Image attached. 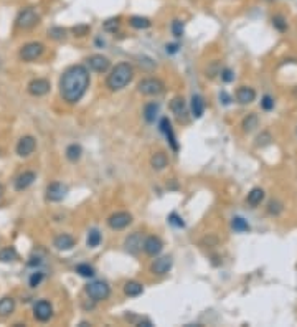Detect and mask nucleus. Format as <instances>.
<instances>
[{
	"label": "nucleus",
	"instance_id": "f257e3e1",
	"mask_svg": "<svg viewBox=\"0 0 297 327\" xmlns=\"http://www.w3.org/2000/svg\"><path fill=\"white\" fill-rule=\"evenodd\" d=\"M89 88V71L83 65H73L60 78V94L63 101L76 104L83 99Z\"/></svg>",
	"mask_w": 297,
	"mask_h": 327
},
{
	"label": "nucleus",
	"instance_id": "f03ea898",
	"mask_svg": "<svg viewBox=\"0 0 297 327\" xmlns=\"http://www.w3.org/2000/svg\"><path fill=\"white\" fill-rule=\"evenodd\" d=\"M132 78H134V68L129 63H119L107 75L106 86L111 91H121L132 81Z\"/></svg>",
	"mask_w": 297,
	"mask_h": 327
},
{
	"label": "nucleus",
	"instance_id": "7ed1b4c3",
	"mask_svg": "<svg viewBox=\"0 0 297 327\" xmlns=\"http://www.w3.org/2000/svg\"><path fill=\"white\" fill-rule=\"evenodd\" d=\"M38 22H40V15L33 7H26L24 10H20L15 18V25L17 28L20 30H31Z\"/></svg>",
	"mask_w": 297,
	"mask_h": 327
},
{
	"label": "nucleus",
	"instance_id": "20e7f679",
	"mask_svg": "<svg viewBox=\"0 0 297 327\" xmlns=\"http://www.w3.org/2000/svg\"><path fill=\"white\" fill-rule=\"evenodd\" d=\"M86 294L94 302L106 301L111 296V288L106 281H93L86 286Z\"/></svg>",
	"mask_w": 297,
	"mask_h": 327
},
{
	"label": "nucleus",
	"instance_id": "39448f33",
	"mask_svg": "<svg viewBox=\"0 0 297 327\" xmlns=\"http://www.w3.org/2000/svg\"><path fill=\"white\" fill-rule=\"evenodd\" d=\"M165 86L159 78H144L141 83L137 84V91L144 96H159L164 93Z\"/></svg>",
	"mask_w": 297,
	"mask_h": 327
},
{
	"label": "nucleus",
	"instance_id": "423d86ee",
	"mask_svg": "<svg viewBox=\"0 0 297 327\" xmlns=\"http://www.w3.org/2000/svg\"><path fill=\"white\" fill-rule=\"evenodd\" d=\"M43 52H45L43 43H40V42H30V43H26V45H24V47L20 48L19 56H20L22 61L31 63V61L38 60V58L43 54Z\"/></svg>",
	"mask_w": 297,
	"mask_h": 327
},
{
	"label": "nucleus",
	"instance_id": "0eeeda50",
	"mask_svg": "<svg viewBox=\"0 0 297 327\" xmlns=\"http://www.w3.org/2000/svg\"><path fill=\"white\" fill-rule=\"evenodd\" d=\"M66 193H68V187L66 185H63L61 182H53V184H50L47 190H45V198L48 200V202H61L63 198L66 197Z\"/></svg>",
	"mask_w": 297,
	"mask_h": 327
},
{
	"label": "nucleus",
	"instance_id": "6e6552de",
	"mask_svg": "<svg viewBox=\"0 0 297 327\" xmlns=\"http://www.w3.org/2000/svg\"><path fill=\"white\" fill-rule=\"evenodd\" d=\"M132 223V215L129 212H116L107 218V225L112 230H124Z\"/></svg>",
	"mask_w": 297,
	"mask_h": 327
},
{
	"label": "nucleus",
	"instance_id": "1a4fd4ad",
	"mask_svg": "<svg viewBox=\"0 0 297 327\" xmlns=\"http://www.w3.org/2000/svg\"><path fill=\"white\" fill-rule=\"evenodd\" d=\"M35 149H37V140H35L33 136H24V137L17 142L15 151H17V156L28 157L35 152Z\"/></svg>",
	"mask_w": 297,
	"mask_h": 327
},
{
	"label": "nucleus",
	"instance_id": "9d476101",
	"mask_svg": "<svg viewBox=\"0 0 297 327\" xmlns=\"http://www.w3.org/2000/svg\"><path fill=\"white\" fill-rule=\"evenodd\" d=\"M159 127H160V133L165 136V139H167L170 147H172L175 152H178V140H177V136H175V133H173V127H172V124H170L169 117H162L159 122Z\"/></svg>",
	"mask_w": 297,
	"mask_h": 327
},
{
	"label": "nucleus",
	"instance_id": "9b49d317",
	"mask_svg": "<svg viewBox=\"0 0 297 327\" xmlns=\"http://www.w3.org/2000/svg\"><path fill=\"white\" fill-rule=\"evenodd\" d=\"M33 316L40 322H47L53 317V306L48 301H38L33 306Z\"/></svg>",
	"mask_w": 297,
	"mask_h": 327
},
{
	"label": "nucleus",
	"instance_id": "f8f14e48",
	"mask_svg": "<svg viewBox=\"0 0 297 327\" xmlns=\"http://www.w3.org/2000/svg\"><path fill=\"white\" fill-rule=\"evenodd\" d=\"M50 88H51V86H50V81L45 78H35L28 83V93L31 94V96H37V98L48 94Z\"/></svg>",
	"mask_w": 297,
	"mask_h": 327
},
{
	"label": "nucleus",
	"instance_id": "ddd939ff",
	"mask_svg": "<svg viewBox=\"0 0 297 327\" xmlns=\"http://www.w3.org/2000/svg\"><path fill=\"white\" fill-rule=\"evenodd\" d=\"M162 248H164V243H162L159 236H147L142 242L144 253L148 254V256H157V254H160Z\"/></svg>",
	"mask_w": 297,
	"mask_h": 327
},
{
	"label": "nucleus",
	"instance_id": "4468645a",
	"mask_svg": "<svg viewBox=\"0 0 297 327\" xmlns=\"http://www.w3.org/2000/svg\"><path fill=\"white\" fill-rule=\"evenodd\" d=\"M88 66L89 70L94 73H106L109 70L111 63L106 56H102V54H93V56L88 58Z\"/></svg>",
	"mask_w": 297,
	"mask_h": 327
},
{
	"label": "nucleus",
	"instance_id": "2eb2a0df",
	"mask_svg": "<svg viewBox=\"0 0 297 327\" xmlns=\"http://www.w3.org/2000/svg\"><path fill=\"white\" fill-rule=\"evenodd\" d=\"M173 261H172V256H162V258H157V260L150 265V271L154 272L157 276H164L167 274L170 271V268H172Z\"/></svg>",
	"mask_w": 297,
	"mask_h": 327
},
{
	"label": "nucleus",
	"instance_id": "dca6fc26",
	"mask_svg": "<svg viewBox=\"0 0 297 327\" xmlns=\"http://www.w3.org/2000/svg\"><path fill=\"white\" fill-rule=\"evenodd\" d=\"M35 180H37V174H35V172H31V170H25V172H22L19 177H17L15 182H13V185H15V190L22 192V190L28 189Z\"/></svg>",
	"mask_w": 297,
	"mask_h": 327
},
{
	"label": "nucleus",
	"instance_id": "f3484780",
	"mask_svg": "<svg viewBox=\"0 0 297 327\" xmlns=\"http://www.w3.org/2000/svg\"><path fill=\"white\" fill-rule=\"evenodd\" d=\"M74 245H76V240L71 235H66V233L58 235L56 238L53 240V246L60 249V251H70V249L74 248Z\"/></svg>",
	"mask_w": 297,
	"mask_h": 327
},
{
	"label": "nucleus",
	"instance_id": "a211bd4d",
	"mask_svg": "<svg viewBox=\"0 0 297 327\" xmlns=\"http://www.w3.org/2000/svg\"><path fill=\"white\" fill-rule=\"evenodd\" d=\"M125 249H127L130 254H137L142 249V236L139 231L127 236V240H125Z\"/></svg>",
	"mask_w": 297,
	"mask_h": 327
},
{
	"label": "nucleus",
	"instance_id": "6ab92c4d",
	"mask_svg": "<svg viewBox=\"0 0 297 327\" xmlns=\"http://www.w3.org/2000/svg\"><path fill=\"white\" fill-rule=\"evenodd\" d=\"M236 99L241 104H249L256 99V91L253 88H249V86H241L236 91Z\"/></svg>",
	"mask_w": 297,
	"mask_h": 327
},
{
	"label": "nucleus",
	"instance_id": "aec40b11",
	"mask_svg": "<svg viewBox=\"0 0 297 327\" xmlns=\"http://www.w3.org/2000/svg\"><path fill=\"white\" fill-rule=\"evenodd\" d=\"M190 108H192V116L195 117V119H200V117L205 114V101H203V98H201L200 94H193Z\"/></svg>",
	"mask_w": 297,
	"mask_h": 327
},
{
	"label": "nucleus",
	"instance_id": "412c9836",
	"mask_svg": "<svg viewBox=\"0 0 297 327\" xmlns=\"http://www.w3.org/2000/svg\"><path fill=\"white\" fill-rule=\"evenodd\" d=\"M159 111H160V106L157 103H147L146 106H144V119L148 124H152V122H155L157 116H159Z\"/></svg>",
	"mask_w": 297,
	"mask_h": 327
},
{
	"label": "nucleus",
	"instance_id": "4be33fe9",
	"mask_svg": "<svg viewBox=\"0 0 297 327\" xmlns=\"http://www.w3.org/2000/svg\"><path fill=\"white\" fill-rule=\"evenodd\" d=\"M170 111H172L177 117L185 116L187 114V103H185V99L180 98V96L173 98L172 101H170Z\"/></svg>",
	"mask_w": 297,
	"mask_h": 327
},
{
	"label": "nucleus",
	"instance_id": "5701e85b",
	"mask_svg": "<svg viewBox=\"0 0 297 327\" xmlns=\"http://www.w3.org/2000/svg\"><path fill=\"white\" fill-rule=\"evenodd\" d=\"M15 311V299L5 296L0 299V317H8Z\"/></svg>",
	"mask_w": 297,
	"mask_h": 327
},
{
	"label": "nucleus",
	"instance_id": "b1692460",
	"mask_svg": "<svg viewBox=\"0 0 297 327\" xmlns=\"http://www.w3.org/2000/svg\"><path fill=\"white\" fill-rule=\"evenodd\" d=\"M144 293V286L141 283H137V281H127V283L124 284V294L129 298H136V296H141Z\"/></svg>",
	"mask_w": 297,
	"mask_h": 327
},
{
	"label": "nucleus",
	"instance_id": "393cba45",
	"mask_svg": "<svg viewBox=\"0 0 297 327\" xmlns=\"http://www.w3.org/2000/svg\"><path fill=\"white\" fill-rule=\"evenodd\" d=\"M129 25L132 27V28H136V30H147V28H150L152 22L148 20L147 17L134 15V17L129 18Z\"/></svg>",
	"mask_w": 297,
	"mask_h": 327
},
{
	"label": "nucleus",
	"instance_id": "a878e982",
	"mask_svg": "<svg viewBox=\"0 0 297 327\" xmlns=\"http://www.w3.org/2000/svg\"><path fill=\"white\" fill-rule=\"evenodd\" d=\"M167 156H165L164 152H155L154 156L150 157V165H152V169L154 170H157V172H160V170H164L165 167H167Z\"/></svg>",
	"mask_w": 297,
	"mask_h": 327
},
{
	"label": "nucleus",
	"instance_id": "bb28decb",
	"mask_svg": "<svg viewBox=\"0 0 297 327\" xmlns=\"http://www.w3.org/2000/svg\"><path fill=\"white\" fill-rule=\"evenodd\" d=\"M263 200H264V190L259 189V187H254L249 193H248V203H249L251 207L261 205Z\"/></svg>",
	"mask_w": 297,
	"mask_h": 327
},
{
	"label": "nucleus",
	"instance_id": "cd10ccee",
	"mask_svg": "<svg viewBox=\"0 0 297 327\" xmlns=\"http://www.w3.org/2000/svg\"><path fill=\"white\" fill-rule=\"evenodd\" d=\"M81 156H83V149H81L79 144H70L66 147V159L70 162H78Z\"/></svg>",
	"mask_w": 297,
	"mask_h": 327
},
{
	"label": "nucleus",
	"instance_id": "c85d7f7f",
	"mask_svg": "<svg viewBox=\"0 0 297 327\" xmlns=\"http://www.w3.org/2000/svg\"><path fill=\"white\" fill-rule=\"evenodd\" d=\"M101 242H102V235H101V231L96 230V228L89 230L88 238H86V245H88V246H89V248H98L99 245H101Z\"/></svg>",
	"mask_w": 297,
	"mask_h": 327
},
{
	"label": "nucleus",
	"instance_id": "c756f323",
	"mask_svg": "<svg viewBox=\"0 0 297 327\" xmlns=\"http://www.w3.org/2000/svg\"><path fill=\"white\" fill-rule=\"evenodd\" d=\"M231 226H233V230L235 231H238V233H245V231H249V223L245 220L243 217H235L231 220Z\"/></svg>",
	"mask_w": 297,
	"mask_h": 327
},
{
	"label": "nucleus",
	"instance_id": "7c9ffc66",
	"mask_svg": "<svg viewBox=\"0 0 297 327\" xmlns=\"http://www.w3.org/2000/svg\"><path fill=\"white\" fill-rule=\"evenodd\" d=\"M76 272L81 276V278H93L96 272H94V268L88 263H81V265L76 266Z\"/></svg>",
	"mask_w": 297,
	"mask_h": 327
},
{
	"label": "nucleus",
	"instance_id": "2f4dec72",
	"mask_svg": "<svg viewBox=\"0 0 297 327\" xmlns=\"http://www.w3.org/2000/svg\"><path fill=\"white\" fill-rule=\"evenodd\" d=\"M254 127H258V116L248 114L245 119H243V131H245V133H251Z\"/></svg>",
	"mask_w": 297,
	"mask_h": 327
},
{
	"label": "nucleus",
	"instance_id": "473e14b6",
	"mask_svg": "<svg viewBox=\"0 0 297 327\" xmlns=\"http://www.w3.org/2000/svg\"><path fill=\"white\" fill-rule=\"evenodd\" d=\"M17 260V251L15 248H3L2 251H0V261L2 263H10V261H15Z\"/></svg>",
	"mask_w": 297,
	"mask_h": 327
},
{
	"label": "nucleus",
	"instance_id": "72a5a7b5",
	"mask_svg": "<svg viewBox=\"0 0 297 327\" xmlns=\"http://www.w3.org/2000/svg\"><path fill=\"white\" fill-rule=\"evenodd\" d=\"M170 30H172V35L175 38H182L183 33H185V25H183L182 20H173L172 25H170Z\"/></svg>",
	"mask_w": 297,
	"mask_h": 327
},
{
	"label": "nucleus",
	"instance_id": "f704fd0d",
	"mask_svg": "<svg viewBox=\"0 0 297 327\" xmlns=\"http://www.w3.org/2000/svg\"><path fill=\"white\" fill-rule=\"evenodd\" d=\"M119 25H121V18L119 17H112V18H107L102 27H104L106 31H109V33H114V31L119 28Z\"/></svg>",
	"mask_w": 297,
	"mask_h": 327
},
{
	"label": "nucleus",
	"instance_id": "c9c22d12",
	"mask_svg": "<svg viewBox=\"0 0 297 327\" xmlns=\"http://www.w3.org/2000/svg\"><path fill=\"white\" fill-rule=\"evenodd\" d=\"M48 36L53 40H63L66 36V30L61 28V27H53V28L48 30Z\"/></svg>",
	"mask_w": 297,
	"mask_h": 327
},
{
	"label": "nucleus",
	"instance_id": "e433bc0d",
	"mask_svg": "<svg viewBox=\"0 0 297 327\" xmlns=\"http://www.w3.org/2000/svg\"><path fill=\"white\" fill-rule=\"evenodd\" d=\"M169 223L175 226V228H183L185 226V221H183V218L178 215V213H170L169 215Z\"/></svg>",
	"mask_w": 297,
	"mask_h": 327
},
{
	"label": "nucleus",
	"instance_id": "4c0bfd02",
	"mask_svg": "<svg viewBox=\"0 0 297 327\" xmlns=\"http://www.w3.org/2000/svg\"><path fill=\"white\" fill-rule=\"evenodd\" d=\"M43 278H45V274L42 271H35V272H31V276H30V288H37V286H40L42 284V281H43Z\"/></svg>",
	"mask_w": 297,
	"mask_h": 327
},
{
	"label": "nucleus",
	"instance_id": "58836bf2",
	"mask_svg": "<svg viewBox=\"0 0 297 327\" xmlns=\"http://www.w3.org/2000/svg\"><path fill=\"white\" fill-rule=\"evenodd\" d=\"M282 203L281 202H277V200H272V202H269V205H268V212H269V215H274V217H277L279 213L282 212Z\"/></svg>",
	"mask_w": 297,
	"mask_h": 327
},
{
	"label": "nucleus",
	"instance_id": "ea45409f",
	"mask_svg": "<svg viewBox=\"0 0 297 327\" xmlns=\"http://www.w3.org/2000/svg\"><path fill=\"white\" fill-rule=\"evenodd\" d=\"M272 25H274V28L279 30V31L287 30V22L284 20V17H281V15H276L272 18Z\"/></svg>",
	"mask_w": 297,
	"mask_h": 327
},
{
	"label": "nucleus",
	"instance_id": "a19ab883",
	"mask_svg": "<svg viewBox=\"0 0 297 327\" xmlns=\"http://www.w3.org/2000/svg\"><path fill=\"white\" fill-rule=\"evenodd\" d=\"M261 108L264 111H272L274 109V98H271L269 94H264L263 99H261Z\"/></svg>",
	"mask_w": 297,
	"mask_h": 327
},
{
	"label": "nucleus",
	"instance_id": "79ce46f5",
	"mask_svg": "<svg viewBox=\"0 0 297 327\" xmlns=\"http://www.w3.org/2000/svg\"><path fill=\"white\" fill-rule=\"evenodd\" d=\"M71 31L74 33V36H84V35H88L89 33V25H76V27H73L71 28Z\"/></svg>",
	"mask_w": 297,
	"mask_h": 327
},
{
	"label": "nucleus",
	"instance_id": "37998d69",
	"mask_svg": "<svg viewBox=\"0 0 297 327\" xmlns=\"http://www.w3.org/2000/svg\"><path fill=\"white\" fill-rule=\"evenodd\" d=\"M220 76H222V81H224V83H231L235 80V73L229 70V68H224V70L220 71Z\"/></svg>",
	"mask_w": 297,
	"mask_h": 327
},
{
	"label": "nucleus",
	"instance_id": "c03bdc74",
	"mask_svg": "<svg viewBox=\"0 0 297 327\" xmlns=\"http://www.w3.org/2000/svg\"><path fill=\"white\" fill-rule=\"evenodd\" d=\"M42 263H43V258H42V256H38V254H37V256H35V254H33V256H30L28 266L35 268V266H40V265H42Z\"/></svg>",
	"mask_w": 297,
	"mask_h": 327
},
{
	"label": "nucleus",
	"instance_id": "a18cd8bd",
	"mask_svg": "<svg viewBox=\"0 0 297 327\" xmlns=\"http://www.w3.org/2000/svg\"><path fill=\"white\" fill-rule=\"evenodd\" d=\"M178 48H180V45L178 43H169L167 47H165V50H167V53L169 54H175L178 52Z\"/></svg>",
	"mask_w": 297,
	"mask_h": 327
},
{
	"label": "nucleus",
	"instance_id": "49530a36",
	"mask_svg": "<svg viewBox=\"0 0 297 327\" xmlns=\"http://www.w3.org/2000/svg\"><path fill=\"white\" fill-rule=\"evenodd\" d=\"M220 101H222L223 104H229L231 103V96H229L226 91H222V93H220Z\"/></svg>",
	"mask_w": 297,
	"mask_h": 327
},
{
	"label": "nucleus",
	"instance_id": "de8ad7c7",
	"mask_svg": "<svg viewBox=\"0 0 297 327\" xmlns=\"http://www.w3.org/2000/svg\"><path fill=\"white\" fill-rule=\"evenodd\" d=\"M139 326H141V327L142 326L144 327H152V326H154V322H152L150 319H142L141 322H139Z\"/></svg>",
	"mask_w": 297,
	"mask_h": 327
},
{
	"label": "nucleus",
	"instance_id": "09e8293b",
	"mask_svg": "<svg viewBox=\"0 0 297 327\" xmlns=\"http://www.w3.org/2000/svg\"><path fill=\"white\" fill-rule=\"evenodd\" d=\"M2 195H3V185L0 184V198H2Z\"/></svg>",
	"mask_w": 297,
	"mask_h": 327
}]
</instances>
